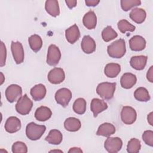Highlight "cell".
Listing matches in <instances>:
<instances>
[{
  "label": "cell",
  "mask_w": 153,
  "mask_h": 153,
  "mask_svg": "<svg viewBox=\"0 0 153 153\" xmlns=\"http://www.w3.org/2000/svg\"><path fill=\"white\" fill-rule=\"evenodd\" d=\"M45 140L50 144L59 145L62 142L63 135L59 130L53 129L50 131Z\"/></svg>",
  "instance_id": "cb8c5ba5"
},
{
  "label": "cell",
  "mask_w": 153,
  "mask_h": 153,
  "mask_svg": "<svg viewBox=\"0 0 153 153\" xmlns=\"http://www.w3.org/2000/svg\"><path fill=\"white\" fill-rule=\"evenodd\" d=\"M107 52L112 58L120 59L124 56L126 52V42L123 39H119L108 46Z\"/></svg>",
  "instance_id": "6da1fadb"
},
{
  "label": "cell",
  "mask_w": 153,
  "mask_h": 153,
  "mask_svg": "<svg viewBox=\"0 0 153 153\" xmlns=\"http://www.w3.org/2000/svg\"><path fill=\"white\" fill-rule=\"evenodd\" d=\"M28 42L32 50L35 53L38 52L42 46V38L36 34L31 35L28 38Z\"/></svg>",
  "instance_id": "83f0119b"
},
{
  "label": "cell",
  "mask_w": 153,
  "mask_h": 153,
  "mask_svg": "<svg viewBox=\"0 0 153 153\" xmlns=\"http://www.w3.org/2000/svg\"><path fill=\"white\" fill-rule=\"evenodd\" d=\"M136 81L137 78L136 75L130 72L124 74L120 79L121 86L125 89L132 88L136 83Z\"/></svg>",
  "instance_id": "e0dca14e"
},
{
  "label": "cell",
  "mask_w": 153,
  "mask_h": 153,
  "mask_svg": "<svg viewBox=\"0 0 153 153\" xmlns=\"http://www.w3.org/2000/svg\"><path fill=\"white\" fill-rule=\"evenodd\" d=\"M47 78L48 81L51 84H60L65 79V72L60 68H54L48 72Z\"/></svg>",
  "instance_id": "8fae6325"
},
{
  "label": "cell",
  "mask_w": 153,
  "mask_h": 153,
  "mask_svg": "<svg viewBox=\"0 0 153 153\" xmlns=\"http://www.w3.org/2000/svg\"><path fill=\"white\" fill-rule=\"evenodd\" d=\"M143 142L148 146H153V131L152 130H146L142 134Z\"/></svg>",
  "instance_id": "d590c367"
},
{
  "label": "cell",
  "mask_w": 153,
  "mask_h": 153,
  "mask_svg": "<svg viewBox=\"0 0 153 153\" xmlns=\"http://www.w3.org/2000/svg\"><path fill=\"white\" fill-rule=\"evenodd\" d=\"M82 51L86 54H91L96 50V42L89 35H85L81 44Z\"/></svg>",
  "instance_id": "2e32d148"
},
{
  "label": "cell",
  "mask_w": 153,
  "mask_h": 153,
  "mask_svg": "<svg viewBox=\"0 0 153 153\" xmlns=\"http://www.w3.org/2000/svg\"><path fill=\"white\" fill-rule=\"evenodd\" d=\"M85 2L86 5L88 7H95L100 2V1L99 0H85Z\"/></svg>",
  "instance_id": "f35d334b"
},
{
  "label": "cell",
  "mask_w": 153,
  "mask_h": 153,
  "mask_svg": "<svg viewBox=\"0 0 153 153\" xmlns=\"http://www.w3.org/2000/svg\"><path fill=\"white\" fill-rule=\"evenodd\" d=\"M68 152L69 153H71V152H82V151L79 148L74 147V148H71L68 151Z\"/></svg>",
  "instance_id": "60d3db41"
},
{
  "label": "cell",
  "mask_w": 153,
  "mask_h": 153,
  "mask_svg": "<svg viewBox=\"0 0 153 153\" xmlns=\"http://www.w3.org/2000/svg\"><path fill=\"white\" fill-rule=\"evenodd\" d=\"M46 130L44 125H38L33 122L29 123L26 127V134L28 139L31 140L39 139Z\"/></svg>",
  "instance_id": "3957f363"
},
{
  "label": "cell",
  "mask_w": 153,
  "mask_h": 153,
  "mask_svg": "<svg viewBox=\"0 0 153 153\" xmlns=\"http://www.w3.org/2000/svg\"><path fill=\"white\" fill-rule=\"evenodd\" d=\"M129 16L130 18L135 23L141 24L145 21L146 17V11L142 8H135L131 10Z\"/></svg>",
  "instance_id": "7402d4cb"
},
{
  "label": "cell",
  "mask_w": 153,
  "mask_h": 153,
  "mask_svg": "<svg viewBox=\"0 0 153 153\" xmlns=\"http://www.w3.org/2000/svg\"><path fill=\"white\" fill-rule=\"evenodd\" d=\"M0 66L3 67L5 65L7 57V49L4 43L1 41V54H0Z\"/></svg>",
  "instance_id": "8d00e7d4"
},
{
  "label": "cell",
  "mask_w": 153,
  "mask_h": 153,
  "mask_svg": "<svg viewBox=\"0 0 153 153\" xmlns=\"http://www.w3.org/2000/svg\"><path fill=\"white\" fill-rule=\"evenodd\" d=\"M81 126V124L79 120L75 117H69L64 122V127L69 131H76L80 129Z\"/></svg>",
  "instance_id": "4316f807"
},
{
  "label": "cell",
  "mask_w": 153,
  "mask_h": 153,
  "mask_svg": "<svg viewBox=\"0 0 153 153\" xmlns=\"http://www.w3.org/2000/svg\"><path fill=\"white\" fill-rule=\"evenodd\" d=\"M129 45L132 51H140L145 49L146 41L142 36L134 35L129 40Z\"/></svg>",
  "instance_id": "4fadbf2b"
},
{
  "label": "cell",
  "mask_w": 153,
  "mask_h": 153,
  "mask_svg": "<svg viewBox=\"0 0 153 153\" xmlns=\"http://www.w3.org/2000/svg\"><path fill=\"white\" fill-rule=\"evenodd\" d=\"M120 2L121 8L124 11H128L133 7L141 4L140 0H121Z\"/></svg>",
  "instance_id": "836d02e7"
},
{
  "label": "cell",
  "mask_w": 153,
  "mask_h": 153,
  "mask_svg": "<svg viewBox=\"0 0 153 153\" xmlns=\"http://www.w3.org/2000/svg\"><path fill=\"white\" fill-rule=\"evenodd\" d=\"M65 2H66L67 6L70 9H72L74 7H76V4H77V1L75 0H68V1H65Z\"/></svg>",
  "instance_id": "ab89813d"
},
{
  "label": "cell",
  "mask_w": 153,
  "mask_h": 153,
  "mask_svg": "<svg viewBox=\"0 0 153 153\" xmlns=\"http://www.w3.org/2000/svg\"><path fill=\"white\" fill-rule=\"evenodd\" d=\"M152 114H153V112H151L148 115V117H147L148 122L149 123V124L151 126H152V125H153V118H152Z\"/></svg>",
  "instance_id": "b9f144b4"
},
{
  "label": "cell",
  "mask_w": 153,
  "mask_h": 153,
  "mask_svg": "<svg viewBox=\"0 0 153 153\" xmlns=\"http://www.w3.org/2000/svg\"><path fill=\"white\" fill-rule=\"evenodd\" d=\"M146 78L149 82H153V66H152L150 67V68L148 69L147 72Z\"/></svg>",
  "instance_id": "74e56055"
},
{
  "label": "cell",
  "mask_w": 153,
  "mask_h": 153,
  "mask_svg": "<svg viewBox=\"0 0 153 153\" xmlns=\"http://www.w3.org/2000/svg\"><path fill=\"white\" fill-rule=\"evenodd\" d=\"M65 36L66 40L70 44H74L80 37V31L78 26L74 24L65 30Z\"/></svg>",
  "instance_id": "9a60e30c"
},
{
  "label": "cell",
  "mask_w": 153,
  "mask_h": 153,
  "mask_svg": "<svg viewBox=\"0 0 153 153\" xmlns=\"http://www.w3.org/2000/svg\"><path fill=\"white\" fill-rule=\"evenodd\" d=\"M12 152L13 153H26L27 152V147L26 145L22 142L17 141L12 145Z\"/></svg>",
  "instance_id": "e575fe53"
},
{
  "label": "cell",
  "mask_w": 153,
  "mask_h": 153,
  "mask_svg": "<svg viewBox=\"0 0 153 153\" xmlns=\"http://www.w3.org/2000/svg\"><path fill=\"white\" fill-rule=\"evenodd\" d=\"M47 90L44 85L38 84L30 89V95L35 101H39L44 98L46 95Z\"/></svg>",
  "instance_id": "ac0fdd59"
},
{
  "label": "cell",
  "mask_w": 153,
  "mask_h": 153,
  "mask_svg": "<svg viewBox=\"0 0 153 153\" xmlns=\"http://www.w3.org/2000/svg\"><path fill=\"white\" fill-rule=\"evenodd\" d=\"M33 106L32 101L27 97L26 94L22 96L16 104V110L20 115L28 114Z\"/></svg>",
  "instance_id": "277c9868"
},
{
  "label": "cell",
  "mask_w": 153,
  "mask_h": 153,
  "mask_svg": "<svg viewBox=\"0 0 153 153\" xmlns=\"http://www.w3.org/2000/svg\"><path fill=\"white\" fill-rule=\"evenodd\" d=\"M134 98L140 102H148L150 100V96L148 91L145 87H139L134 92Z\"/></svg>",
  "instance_id": "f1b7e54d"
},
{
  "label": "cell",
  "mask_w": 153,
  "mask_h": 153,
  "mask_svg": "<svg viewBox=\"0 0 153 153\" xmlns=\"http://www.w3.org/2000/svg\"><path fill=\"white\" fill-rule=\"evenodd\" d=\"M22 124L20 120L16 117H10L5 123V130L10 133H14L19 131L21 128Z\"/></svg>",
  "instance_id": "7c38bea8"
},
{
  "label": "cell",
  "mask_w": 153,
  "mask_h": 153,
  "mask_svg": "<svg viewBox=\"0 0 153 153\" xmlns=\"http://www.w3.org/2000/svg\"><path fill=\"white\" fill-rule=\"evenodd\" d=\"M121 71V66L115 63H108L104 69V73L108 78H115Z\"/></svg>",
  "instance_id": "484cf974"
},
{
  "label": "cell",
  "mask_w": 153,
  "mask_h": 153,
  "mask_svg": "<svg viewBox=\"0 0 153 153\" xmlns=\"http://www.w3.org/2000/svg\"><path fill=\"white\" fill-rule=\"evenodd\" d=\"M11 50L15 62L17 64L23 63L25 58V53L22 43L19 41H12L11 44Z\"/></svg>",
  "instance_id": "30bf717a"
},
{
  "label": "cell",
  "mask_w": 153,
  "mask_h": 153,
  "mask_svg": "<svg viewBox=\"0 0 153 153\" xmlns=\"http://www.w3.org/2000/svg\"><path fill=\"white\" fill-rule=\"evenodd\" d=\"M45 9L47 13L53 17H57L60 14L59 2L56 0H47L45 3Z\"/></svg>",
  "instance_id": "d4e9b609"
},
{
  "label": "cell",
  "mask_w": 153,
  "mask_h": 153,
  "mask_svg": "<svg viewBox=\"0 0 153 153\" xmlns=\"http://www.w3.org/2000/svg\"><path fill=\"white\" fill-rule=\"evenodd\" d=\"M22 96V88L17 84L9 85L5 90V97L10 103L18 101Z\"/></svg>",
  "instance_id": "52a82bcc"
},
{
  "label": "cell",
  "mask_w": 153,
  "mask_h": 153,
  "mask_svg": "<svg viewBox=\"0 0 153 153\" xmlns=\"http://www.w3.org/2000/svg\"><path fill=\"white\" fill-rule=\"evenodd\" d=\"M116 130L115 126L109 123H104L98 128L96 132L97 136L109 137L115 133Z\"/></svg>",
  "instance_id": "603a6c76"
},
{
  "label": "cell",
  "mask_w": 153,
  "mask_h": 153,
  "mask_svg": "<svg viewBox=\"0 0 153 153\" xmlns=\"http://www.w3.org/2000/svg\"><path fill=\"white\" fill-rule=\"evenodd\" d=\"M84 26L88 29H93L96 27L97 24V17L94 12L90 10L85 14L82 19Z\"/></svg>",
  "instance_id": "ffe728a7"
},
{
  "label": "cell",
  "mask_w": 153,
  "mask_h": 153,
  "mask_svg": "<svg viewBox=\"0 0 153 153\" xmlns=\"http://www.w3.org/2000/svg\"><path fill=\"white\" fill-rule=\"evenodd\" d=\"M123 146L122 140L118 137H108L104 143L105 149L110 153L120 151Z\"/></svg>",
  "instance_id": "9c48e42d"
},
{
  "label": "cell",
  "mask_w": 153,
  "mask_h": 153,
  "mask_svg": "<svg viewBox=\"0 0 153 153\" xmlns=\"http://www.w3.org/2000/svg\"><path fill=\"white\" fill-rule=\"evenodd\" d=\"M61 58V53L58 47L51 44L48 48L47 56V63L50 66L57 65Z\"/></svg>",
  "instance_id": "8992f818"
},
{
  "label": "cell",
  "mask_w": 153,
  "mask_h": 153,
  "mask_svg": "<svg viewBox=\"0 0 153 153\" xmlns=\"http://www.w3.org/2000/svg\"><path fill=\"white\" fill-rule=\"evenodd\" d=\"M72 94L69 89L67 88H62L56 92L54 97L58 104L63 107H66L68 105L72 99Z\"/></svg>",
  "instance_id": "5b68a950"
},
{
  "label": "cell",
  "mask_w": 153,
  "mask_h": 153,
  "mask_svg": "<svg viewBox=\"0 0 153 153\" xmlns=\"http://www.w3.org/2000/svg\"><path fill=\"white\" fill-rule=\"evenodd\" d=\"M147 59L148 57L146 56L140 55L133 56L130 59V64L133 69L137 71H141L145 68L146 65Z\"/></svg>",
  "instance_id": "d6986e66"
},
{
  "label": "cell",
  "mask_w": 153,
  "mask_h": 153,
  "mask_svg": "<svg viewBox=\"0 0 153 153\" xmlns=\"http://www.w3.org/2000/svg\"><path fill=\"white\" fill-rule=\"evenodd\" d=\"M116 84V82H101L97 86L96 93L103 99L110 100L114 97Z\"/></svg>",
  "instance_id": "7a4b0ae2"
},
{
  "label": "cell",
  "mask_w": 153,
  "mask_h": 153,
  "mask_svg": "<svg viewBox=\"0 0 153 153\" xmlns=\"http://www.w3.org/2000/svg\"><path fill=\"white\" fill-rule=\"evenodd\" d=\"M141 148L140 142L136 138H131L127 145V151L128 153H137Z\"/></svg>",
  "instance_id": "1f68e13d"
},
{
  "label": "cell",
  "mask_w": 153,
  "mask_h": 153,
  "mask_svg": "<svg viewBox=\"0 0 153 153\" xmlns=\"http://www.w3.org/2000/svg\"><path fill=\"white\" fill-rule=\"evenodd\" d=\"M52 112L51 109L44 106L38 108L35 112V118L39 121H45L51 117Z\"/></svg>",
  "instance_id": "44dd1931"
},
{
  "label": "cell",
  "mask_w": 153,
  "mask_h": 153,
  "mask_svg": "<svg viewBox=\"0 0 153 153\" xmlns=\"http://www.w3.org/2000/svg\"><path fill=\"white\" fill-rule=\"evenodd\" d=\"M117 26L119 30L123 33H125L127 31L133 32L136 29V27L134 25L131 24L126 19L120 20L118 22Z\"/></svg>",
  "instance_id": "d6a6232c"
},
{
  "label": "cell",
  "mask_w": 153,
  "mask_h": 153,
  "mask_svg": "<svg viewBox=\"0 0 153 153\" xmlns=\"http://www.w3.org/2000/svg\"><path fill=\"white\" fill-rule=\"evenodd\" d=\"M118 36L116 31L111 26H106L102 32V37L104 41L109 42Z\"/></svg>",
  "instance_id": "4dcf8cb0"
},
{
  "label": "cell",
  "mask_w": 153,
  "mask_h": 153,
  "mask_svg": "<svg viewBox=\"0 0 153 153\" xmlns=\"http://www.w3.org/2000/svg\"><path fill=\"white\" fill-rule=\"evenodd\" d=\"M137 118V114L134 108L131 106H123L121 111V121L127 125H130L134 123Z\"/></svg>",
  "instance_id": "ba28073f"
},
{
  "label": "cell",
  "mask_w": 153,
  "mask_h": 153,
  "mask_svg": "<svg viewBox=\"0 0 153 153\" xmlns=\"http://www.w3.org/2000/svg\"><path fill=\"white\" fill-rule=\"evenodd\" d=\"M86 101L84 99L79 97L76 99L73 104L72 109L74 111L79 115L84 114L86 111Z\"/></svg>",
  "instance_id": "f546056e"
},
{
  "label": "cell",
  "mask_w": 153,
  "mask_h": 153,
  "mask_svg": "<svg viewBox=\"0 0 153 153\" xmlns=\"http://www.w3.org/2000/svg\"><path fill=\"white\" fill-rule=\"evenodd\" d=\"M107 108L108 105L104 100L98 98L92 99L90 104V109L93 113L94 117H96L99 113L105 111Z\"/></svg>",
  "instance_id": "5bb4252c"
}]
</instances>
